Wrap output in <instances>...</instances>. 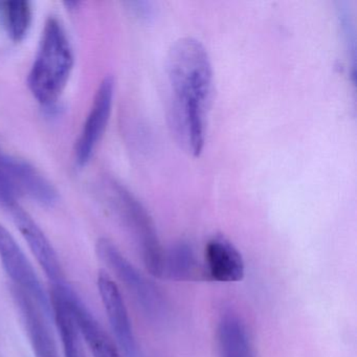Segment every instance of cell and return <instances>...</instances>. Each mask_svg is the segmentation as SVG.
I'll list each match as a JSON object with an SVG mask.
<instances>
[{"label": "cell", "instance_id": "obj_16", "mask_svg": "<svg viewBox=\"0 0 357 357\" xmlns=\"http://www.w3.org/2000/svg\"><path fill=\"white\" fill-rule=\"evenodd\" d=\"M0 14L12 40L26 38L32 24V7L29 1H0Z\"/></svg>", "mask_w": 357, "mask_h": 357}, {"label": "cell", "instance_id": "obj_9", "mask_svg": "<svg viewBox=\"0 0 357 357\" xmlns=\"http://www.w3.org/2000/svg\"><path fill=\"white\" fill-rule=\"evenodd\" d=\"M9 211L13 216L16 227L20 229L31 252L36 257L50 281L53 285L64 283L66 280L57 252L36 221L18 204Z\"/></svg>", "mask_w": 357, "mask_h": 357}, {"label": "cell", "instance_id": "obj_2", "mask_svg": "<svg viewBox=\"0 0 357 357\" xmlns=\"http://www.w3.org/2000/svg\"><path fill=\"white\" fill-rule=\"evenodd\" d=\"M74 68V53L66 29L52 16L45 22L38 52L28 77L35 99L43 105H53L66 89Z\"/></svg>", "mask_w": 357, "mask_h": 357}, {"label": "cell", "instance_id": "obj_8", "mask_svg": "<svg viewBox=\"0 0 357 357\" xmlns=\"http://www.w3.org/2000/svg\"><path fill=\"white\" fill-rule=\"evenodd\" d=\"M0 170L10 181L18 196H28L43 206L57 202L58 194L51 183L26 160L0 150Z\"/></svg>", "mask_w": 357, "mask_h": 357}, {"label": "cell", "instance_id": "obj_14", "mask_svg": "<svg viewBox=\"0 0 357 357\" xmlns=\"http://www.w3.org/2000/svg\"><path fill=\"white\" fill-rule=\"evenodd\" d=\"M217 337L221 357H256L248 328L235 313L221 317Z\"/></svg>", "mask_w": 357, "mask_h": 357}, {"label": "cell", "instance_id": "obj_12", "mask_svg": "<svg viewBox=\"0 0 357 357\" xmlns=\"http://www.w3.org/2000/svg\"><path fill=\"white\" fill-rule=\"evenodd\" d=\"M245 273L242 255L223 236H216L206 246V275L208 279L221 283L241 281Z\"/></svg>", "mask_w": 357, "mask_h": 357}, {"label": "cell", "instance_id": "obj_1", "mask_svg": "<svg viewBox=\"0 0 357 357\" xmlns=\"http://www.w3.org/2000/svg\"><path fill=\"white\" fill-rule=\"evenodd\" d=\"M168 121L179 147L197 158L206 143L214 89L212 61L197 39L183 37L171 45L166 59Z\"/></svg>", "mask_w": 357, "mask_h": 357}, {"label": "cell", "instance_id": "obj_4", "mask_svg": "<svg viewBox=\"0 0 357 357\" xmlns=\"http://www.w3.org/2000/svg\"><path fill=\"white\" fill-rule=\"evenodd\" d=\"M112 191L116 210L135 239L146 268L153 277L162 278L165 252L151 217L141 202L125 188L116 183Z\"/></svg>", "mask_w": 357, "mask_h": 357}, {"label": "cell", "instance_id": "obj_3", "mask_svg": "<svg viewBox=\"0 0 357 357\" xmlns=\"http://www.w3.org/2000/svg\"><path fill=\"white\" fill-rule=\"evenodd\" d=\"M96 254L120 280L150 321L162 323L166 319L168 305L158 286L141 273L112 240L100 238L96 243Z\"/></svg>", "mask_w": 357, "mask_h": 357}, {"label": "cell", "instance_id": "obj_13", "mask_svg": "<svg viewBox=\"0 0 357 357\" xmlns=\"http://www.w3.org/2000/svg\"><path fill=\"white\" fill-rule=\"evenodd\" d=\"M51 307L66 357H85L82 336L59 285H53Z\"/></svg>", "mask_w": 357, "mask_h": 357}, {"label": "cell", "instance_id": "obj_17", "mask_svg": "<svg viewBox=\"0 0 357 357\" xmlns=\"http://www.w3.org/2000/svg\"><path fill=\"white\" fill-rule=\"evenodd\" d=\"M20 197L16 193L13 185L8 181L3 171L0 170V206L10 210L17 204V198Z\"/></svg>", "mask_w": 357, "mask_h": 357}, {"label": "cell", "instance_id": "obj_7", "mask_svg": "<svg viewBox=\"0 0 357 357\" xmlns=\"http://www.w3.org/2000/svg\"><path fill=\"white\" fill-rule=\"evenodd\" d=\"M97 286L116 342L126 357H137L139 349L124 298L116 282L105 269H100L98 273Z\"/></svg>", "mask_w": 357, "mask_h": 357}, {"label": "cell", "instance_id": "obj_15", "mask_svg": "<svg viewBox=\"0 0 357 357\" xmlns=\"http://www.w3.org/2000/svg\"><path fill=\"white\" fill-rule=\"evenodd\" d=\"M162 277L174 281H198L206 277L193 248L188 242L174 244L164 254Z\"/></svg>", "mask_w": 357, "mask_h": 357}, {"label": "cell", "instance_id": "obj_10", "mask_svg": "<svg viewBox=\"0 0 357 357\" xmlns=\"http://www.w3.org/2000/svg\"><path fill=\"white\" fill-rule=\"evenodd\" d=\"M63 292L64 298L72 311L78 326L79 332L86 342L93 357H120L114 340L100 325L86 305L79 298L74 289L66 282L57 284Z\"/></svg>", "mask_w": 357, "mask_h": 357}, {"label": "cell", "instance_id": "obj_5", "mask_svg": "<svg viewBox=\"0 0 357 357\" xmlns=\"http://www.w3.org/2000/svg\"><path fill=\"white\" fill-rule=\"evenodd\" d=\"M0 261L14 286L26 292L40 307L47 317H51L52 307L49 296L33 267L32 263L20 248L12 234L0 225Z\"/></svg>", "mask_w": 357, "mask_h": 357}, {"label": "cell", "instance_id": "obj_11", "mask_svg": "<svg viewBox=\"0 0 357 357\" xmlns=\"http://www.w3.org/2000/svg\"><path fill=\"white\" fill-rule=\"evenodd\" d=\"M12 294L22 313L35 357H60L57 344L47 323L49 317L35 301L20 288L12 286Z\"/></svg>", "mask_w": 357, "mask_h": 357}, {"label": "cell", "instance_id": "obj_6", "mask_svg": "<svg viewBox=\"0 0 357 357\" xmlns=\"http://www.w3.org/2000/svg\"><path fill=\"white\" fill-rule=\"evenodd\" d=\"M114 97V79L108 76L104 78L96 93L93 105L77 141L75 158L78 166H86L103 137L112 114Z\"/></svg>", "mask_w": 357, "mask_h": 357}]
</instances>
